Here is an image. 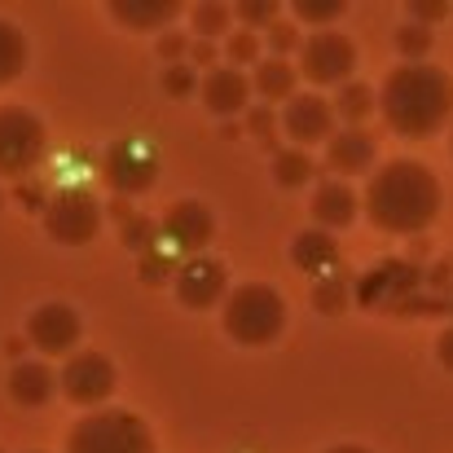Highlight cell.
<instances>
[{
    "label": "cell",
    "instance_id": "1",
    "mask_svg": "<svg viewBox=\"0 0 453 453\" xmlns=\"http://www.w3.org/2000/svg\"><path fill=\"white\" fill-rule=\"evenodd\" d=\"M365 216L388 229V234H423L436 216H441V180L414 163V158H392L388 167H379L365 185Z\"/></svg>",
    "mask_w": 453,
    "mask_h": 453
},
{
    "label": "cell",
    "instance_id": "2",
    "mask_svg": "<svg viewBox=\"0 0 453 453\" xmlns=\"http://www.w3.org/2000/svg\"><path fill=\"white\" fill-rule=\"evenodd\" d=\"M379 111L392 133L423 142V137L441 133L445 119L453 115V80L432 62H405V66L388 71Z\"/></svg>",
    "mask_w": 453,
    "mask_h": 453
},
{
    "label": "cell",
    "instance_id": "3",
    "mask_svg": "<svg viewBox=\"0 0 453 453\" xmlns=\"http://www.w3.org/2000/svg\"><path fill=\"white\" fill-rule=\"evenodd\" d=\"M287 330V303L273 287L265 282H247L234 287L225 300V334L247 343V348H265Z\"/></svg>",
    "mask_w": 453,
    "mask_h": 453
},
{
    "label": "cell",
    "instance_id": "4",
    "mask_svg": "<svg viewBox=\"0 0 453 453\" xmlns=\"http://www.w3.org/2000/svg\"><path fill=\"white\" fill-rule=\"evenodd\" d=\"M66 453H154V436L137 414L102 410L71 427Z\"/></svg>",
    "mask_w": 453,
    "mask_h": 453
},
{
    "label": "cell",
    "instance_id": "5",
    "mask_svg": "<svg viewBox=\"0 0 453 453\" xmlns=\"http://www.w3.org/2000/svg\"><path fill=\"white\" fill-rule=\"evenodd\" d=\"M44 124L22 111V106H0V176L13 180V176H27L31 167H40L44 158Z\"/></svg>",
    "mask_w": 453,
    "mask_h": 453
},
{
    "label": "cell",
    "instance_id": "6",
    "mask_svg": "<svg viewBox=\"0 0 453 453\" xmlns=\"http://www.w3.org/2000/svg\"><path fill=\"white\" fill-rule=\"evenodd\" d=\"M44 229L62 247H88L102 229V207L88 189H62L44 207Z\"/></svg>",
    "mask_w": 453,
    "mask_h": 453
},
{
    "label": "cell",
    "instance_id": "7",
    "mask_svg": "<svg viewBox=\"0 0 453 453\" xmlns=\"http://www.w3.org/2000/svg\"><path fill=\"white\" fill-rule=\"evenodd\" d=\"M352 66H357V44L348 40V35H339V31H317V35H308L300 49V75L303 80H312V84H348V75H352Z\"/></svg>",
    "mask_w": 453,
    "mask_h": 453
},
{
    "label": "cell",
    "instance_id": "8",
    "mask_svg": "<svg viewBox=\"0 0 453 453\" xmlns=\"http://www.w3.org/2000/svg\"><path fill=\"white\" fill-rule=\"evenodd\" d=\"M115 361L102 357V352H75L66 357L62 374H58V388L75 401V405H102L111 392H115Z\"/></svg>",
    "mask_w": 453,
    "mask_h": 453
},
{
    "label": "cell",
    "instance_id": "9",
    "mask_svg": "<svg viewBox=\"0 0 453 453\" xmlns=\"http://www.w3.org/2000/svg\"><path fill=\"white\" fill-rule=\"evenodd\" d=\"M80 334H84V321L71 303H40L27 317V343H35L44 357H75Z\"/></svg>",
    "mask_w": 453,
    "mask_h": 453
},
{
    "label": "cell",
    "instance_id": "10",
    "mask_svg": "<svg viewBox=\"0 0 453 453\" xmlns=\"http://www.w3.org/2000/svg\"><path fill=\"white\" fill-rule=\"evenodd\" d=\"M278 124H282L287 142H296V150L300 146H321V142L334 137V102L321 97V93H296L282 106Z\"/></svg>",
    "mask_w": 453,
    "mask_h": 453
},
{
    "label": "cell",
    "instance_id": "11",
    "mask_svg": "<svg viewBox=\"0 0 453 453\" xmlns=\"http://www.w3.org/2000/svg\"><path fill=\"white\" fill-rule=\"evenodd\" d=\"M172 291H176V300L185 303V308L198 312V308H211V303L229 300V273H225L220 260L194 256V260H185V265L176 269Z\"/></svg>",
    "mask_w": 453,
    "mask_h": 453
},
{
    "label": "cell",
    "instance_id": "12",
    "mask_svg": "<svg viewBox=\"0 0 453 453\" xmlns=\"http://www.w3.org/2000/svg\"><path fill=\"white\" fill-rule=\"evenodd\" d=\"M158 229H163V238H167L176 251H185V256L194 260V256H203V247L211 242L216 216L207 211V203L185 198V203H172V207H167V216L158 220Z\"/></svg>",
    "mask_w": 453,
    "mask_h": 453
},
{
    "label": "cell",
    "instance_id": "13",
    "mask_svg": "<svg viewBox=\"0 0 453 453\" xmlns=\"http://www.w3.org/2000/svg\"><path fill=\"white\" fill-rule=\"evenodd\" d=\"M102 176L119 194H146L154 180H158V158L146 146H137V142H119L102 158Z\"/></svg>",
    "mask_w": 453,
    "mask_h": 453
},
{
    "label": "cell",
    "instance_id": "14",
    "mask_svg": "<svg viewBox=\"0 0 453 453\" xmlns=\"http://www.w3.org/2000/svg\"><path fill=\"white\" fill-rule=\"evenodd\" d=\"M251 102V80L242 75V66H211L203 80V106L211 115H238Z\"/></svg>",
    "mask_w": 453,
    "mask_h": 453
},
{
    "label": "cell",
    "instance_id": "15",
    "mask_svg": "<svg viewBox=\"0 0 453 453\" xmlns=\"http://www.w3.org/2000/svg\"><path fill=\"white\" fill-rule=\"evenodd\" d=\"M326 163H330L339 176L370 172V167H374V137H370L365 128H339V133L326 142Z\"/></svg>",
    "mask_w": 453,
    "mask_h": 453
},
{
    "label": "cell",
    "instance_id": "16",
    "mask_svg": "<svg viewBox=\"0 0 453 453\" xmlns=\"http://www.w3.org/2000/svg\"><path fill=\"white\" fill-rule=\"evenodd\" d=\"M4 383H9V396H13L18 405H27V410L49 405L53 392H58V374H53L44 361H18Z\"/></svg>",
    "mask_w": 453,
    "mask_h": 453
},
{
    "label": "cell",
    "instance_id": "17",
    "mask_svg": "<svg viewBox=\"0 0 453 453\" xmlns=\"http://www.w3.org/2000/svg\"><path fill=\"white\" fill-rule=\"evenodd\" d=\"M352 216H357V194L343 185V180H321L317 185V194H312V220H317V229H343V225H352Z\"/></svg>",
    "mask_w": 453,
    "mask_h": 453
},
{
    "label": "cell",
    "instance_id": "18",
    "mask_svg": "<svg viewBox=\"0 0 453 453\" xmlns=\"http://www.w3.org/2000/svg\"><path fill=\"white\" fill-rule=\"evenodd\" d=\"M111 18L124 22L128 31H158V27H172L180 18V4L176 0H115Z\"/></svg>",
    "mask_w": 453,
    "mask_h": 453
},
{
    "label": "cell",
    "instance_id": "19",
    "mask_svg": "<svg viewBox=\"0 0 453 453\" xmlns=\"http://www.w3.org/2000/svg\"><path fill=\"white\" fill-rule=\"evenodd\" d=\"M334 260H339V242L326 229H303V234H296V242H291V265L296 269L326 278L334 269Z\"/></svg>",
    "mask_w": 453,
    "mask_h": 453
},
{
    "label": "cell",
    "instance_id": "20",
    "mask_svg": "<svg viewBox=\"0 0 453 453\" xmlns=\"http://www.w3.org/2000/svg\"><path fill=\"white\" fill-rule=\"evenodd\" d=\"M256 93L265 97V102H291L296 97V66L287 62V58H269V62H260L256 66Z\"/></svg>",
    "mask_w": 453,
    "mask_h": 453
},
{
    "label": "cell",
    "instance_id": "21",
    "mask_svg": "<svg viewBox=\"0 0 453 453\" xmlns=\"http://www.w3.org/2000/svg\"><path fill=\"white\" fill-rule=\"evenodd\" d=\"M374 88H365V84H343L339 93H334V119H348V128H361V119L374 111Z\"/></svg>",
    "mask_w": 453,
    "mask_h": 453
},
{
    "label": "cell",
    "instance_id": "22",
    "mask_svg": "<svg viewBox=\"0 0 453 453\" xmlns=\"http://www.w3.org/2000/svg\"><path fill=\"white\" fill-rule=\"evenodd\" d=\"M22 66H27V40L9 18H0V84H13Z\"/></svg>",
    "mask_w": 453,
    "mask_h": 453
},
{
    "label": "cell",
    "instance_id": "23",
    "mask_svg": "<svg viewBox=\"0 0 453 453\" xmlns=\"http://www.w3.org/2000/svg\"><path fill=\"white\" fill-rule=\"evenodd\" d=\"M229 18H234V9H229V4H216V0H203V4L189 9V22H194L198 40H216V35H225V31H229Z\"/></svg>",
    "mask_w": 453,
    "mask_h": 453
},
{
    "label": "cell",
    "instance_id": "24",
    "mask_svg": "<svg viewBox=\"0 0 453 453\" xmlns=\"http://www.w3.org/2000/svg\"><path fill=\"white\" fill-rule=\"evenodd\" d=\"M273 176H278V185L296 189V185H303L312 176V158L303 150H278L273 154Z\"/></svg>",
    "mask_w": 453,
    "mask_h": 453
},
{
    "label": "cell",
    "instance_id": "25",
    "mask_svg": "<svg viewBox=\"0 0 453 453\" xmlns=\"http://www.w3.org/2000/svg\"><path fill=\"white\" fill-rule=\"evenodd\" d=\"M163 229L154 225L150 216H133L128 225H124V247L128 251H142V256H150L154 251V238H158Z\"/></svg>",
    "mask_w": 453,
    "mask_h": 453
},
{
    "label": "cell",
    "instance_id": "26",
    "mask_svg": "<svg viewBox=\"0 0 453 453\" xmlns=\"http://www.w3.org/2000/svg\"><path fill=\"white\" fill-rule=\"evenodd\" d=\"M234 13L242 18V27H247V31H251V27H278L282 4H278V0H242Z\"/></svg>",
    "mask_w": 453,
    "mask_h": 453
},
{
    "label": "cell",
    "instance_id": "27",
    "mask_svg": "<svg viewBox=\"0 0 453 453\" xmlns=\"http://www.w3.org/2000/svg\"><path fill=\"white\" fill-rule=\"evenodd\" d=\"M396 49H401L410 62H423V58L432 53V31H427V27H418V22H410V27H401V31H396Z\"/></svg>",
    "mask_w": 453,
    "mask_h": 453
},
{
    "label": "cell",
    "instance_id": "28",
    "mask_svg": "<svg viewBox=\"0 0 453 453\" xmlns=\"http://www.w3.org/2000/svg\"><path fill=\"white\" fill-rule=\"evenodd\" d=\"M194 88H203V84L194 80V66H189V62H176V66L163 71V93H167V97H189Z\"/></svg>",
    "mask_w": 453,
    "mask_h": 453
},
{
    "label": "cell",
    "instance_id": "29",
    "mask_svg": "<svg viewBox=\"0 0 453 453\" xmlns=\"http://www.w3.org/2000/svg\"><path fill=\"white\" fill-rule=\"evenodd\" d=\"M343 13V0H296V18L303 22H334Z\"/></svg>",
    "mask_w": 453,
    "mask_h": 453
},
{
    "label": "cell",
    "instance_id": "30",
    "mask_svg": "<svg viewBox=\"0 0 453 453\" xmlns=\"http://www.w3.org/2000/svg\"><path fill=\"white\" fill-rule=\"evenodd\" d=\"M312 300L321 312H343V303H348V291H343V282H330V278H321L317 282V291H312Z\"/></svg>",
    "mask_w": 453,
    "mask_h": 453
},
{
    "label": "cell",
    "instance_id": "31",
    "mask_svg": "<svg viewBox=\"0 0 453 453\" xmlns=\"http://www.w3.org/2000/svg\"><path fill=\"white\" fill-rule=\"evenodd\" d=\"M256 58H260V35L256 31L229 35V62H256Z\"/></svg>",
    "mask_w": 453,
    "mask_h": 453
},
{
    "label": "cell",
    "instance_id": "32",
    "mask_svg": "<svg viewBox=\"0 0 453 453\" xmlns=\"http://www.w3.org/2000/svg\"><path fill=\"white\" fill-rule=\"evenodd\" d=\"M269 44H273V58H287L291 49H303L300 31H296V27H287V22H278V27H269Z\"/></svg>",
    "mask_w": 453,
    "mask_h": 453
},
{
    "label": "cell",
    "instance_id": "33",
    "mask_svg": "<svg viewBox=\"0 0 453 453\" xmlns=\"http://www.w3.org/2000/svg\"><path fill=\"white\" fill-rule=\"evenodd\" d=\"M167 273H176L167 256H158V251H150V256H142V282H150V287H158V282H163Z\"/></svg>",
    "mask_w": 453,
    "mask_h": 453
},
{
    "label": "cell",
    "instance_id": "34",
    "mask_svg": "<svg viewBox=\"0 0 453 453\" xmlns=\"http://www.w3.org/2000/svg\"><path fill=\"white\" fill-rule=\"evenodd\" d=\"M247 128H251L256 137H265V142H269V137H273V128H278V119H273V111H269V106H251V111H247Z\"/></svg>",
    "mask_w": 453,
    "mask_h": 453
},
{
    "label": "cell",
    "instance_id": "35",
    "mask_svg": "<svg viewBox=\"0 0 453 453\" xmlns=\"http://www.w3.org/2000/svg\"><path fill=\"white\" fill-rule=\"evenodd\" d=\"M158 53L176 66V58H185V53H189V40H185V35H176V31H167V35L158 40Z\"/></svg>",
    "mask_w": 453,
    "mask_h": 453
},
{
    "label": "cell",
    "instance_id": "36",
    "mask_svg": "<svg viewBox=\"0 0 453 453\" xmlns=\"http://www.w3.org/2000/svg\"><path fill=\"white\" fill-rule=\"evenodd\" d=\"M410 13H414V18H418V27H423V22L445 18V13H449V4H423V0H414V4H410Z\"/></svg>",
    "mask_w": 453,
    "mask_h": 453
},
{
    "label": "cell",
    "instance_id": "37",
    "mask_svg": "<svg viewBox=\"0 0 453 453\" xmlns=\"http://www.w3.org/2000/svg\"><path fill=\"white\" fill-rule=\"evenodd\" d=\"M189 58H194L198 66H211V62H216V40H198V44H189Z\"/></svg>",
    "mask_w": 453,
    "mask_h": 453
},
{
    "label": "cell",
    "instance_id": "38",
    "mask_svg": "<svg viewBox=\"0 0 453 453\" xmlns=\"http://www.w3.org/2000/svg\"><path fill=\"white\" fill-rule=\"evenodd\" d=\"M436 357H441V365L445 370H453V326L441 334V343H436Z\"/></svg>",
    "mask_w": 453,
    "mask_h": 453
},
{
    "label": "cell",
    "instance_id": "39",
    "mask_svg": "<svg viewBox=\"0 0 453 453\" xmlns=\"http://www.w3.org/2000/svg\"><path fill=\"white\" fill-rule=\"evenodd\" d=\"M330 453H370V449H361V445H334Z\"/></svg>",
    "mask_w": 453,
    "mask_h": 453
}]
</instances>
